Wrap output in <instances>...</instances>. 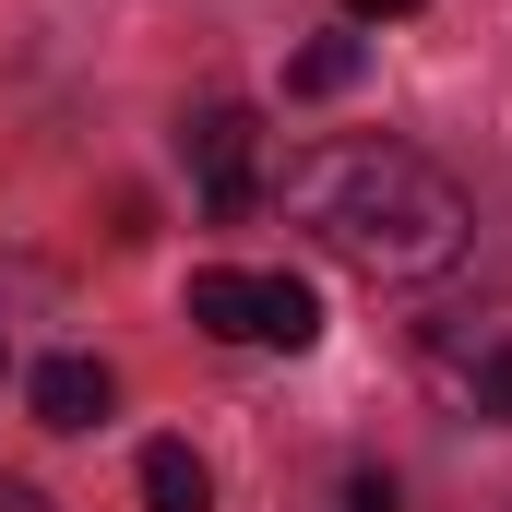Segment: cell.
<instances>
[{
	"label": "cell",
	"mask_w": 512,
	"mask_h": 512,
	"mask_svg": "<svg viewBox=\"0 0 512 512\" xmlns=\"http://www.w3.org/2000/svg\"><path fill=\"white\" fill-rule=\"evenodd\" d=\"M417 393L465 429L512 417V298H453L417 322Z\"/></svg>",
	"instance_id": "7a4b0ae2"
},
{
	"label": "cell",
	"mask_w": 512,
	"mask_h": 512,
	"mask_svg": "<svg viewBox=\"0 0 512 512\" xmlns=\"http://www.w3.org/2000/svg\"><path fill=\"white\" fill-rule=\"evenodd\" d=\"M191 322L203 334H227V346H322V298H310V274H239V262H203L191 274Z\"/></svg>",
	"instance_id": "3957f363"
},
{
	"label": "cell",
	"mask_w": 512,
	"mask_h": 512,
	"mask_svg": "<svg viewBox=\"0 0 512 512\" xmlns=\"http://www.w3.org/2000/svg\"><path fill=\"white\" fill-rule=\"evenodd\" d=\"M286 215L334 262H358L370 286H429L477 239V203L429 155H405V143H310L286 167Z\"/></svg>",
	"instance_id": "6da1fadb"
},
{
	"label": "cell",
	"mask_w": 512,
	"mask_h": 512,
	"mask_svg": "<svg viewBox=\"0 0 512 512\" xmlns=\"http://www.w3.org/2000/svg\"><path fill=\"white\" fill-rule=\"evenodd\" d=\"M191 179H203V203L239 227L262 203V120L239 108V96H215V108H191Z\"/></svg>",
	"instance_id": "277c9868"
},
{
	"label": "cell",
	"mask_w": 512,
	"mask_h": 512,
	"mask_svg": "<svg viewBox=\"0 0 512 512\" xmlns=\"http://www.w3.org/2000/svg\"><path fill=\"white\" fill-rule=\"evenodd\" d=\"M36 417H48V429H96V417H108V405H120V382H108V358H48V370H36Z\"/></svg>",
	"instance_id": "5b68a950"
},
{
	"label": "cell",
	"mask_w": 512,
	"mask_h": 512,
	"mask_svg": "<svg viewBox=\"0 0 512 512\" xmlns=\"http://www.w3.org/2000/svg\"><path fill=\"white\" fill-rule=\"evenodd\" d=\"M0 512H48V489H24V477H0Z\"/></svg>",
	"instance_id": "30bf717a"
},
{
	"label": "cell",
	"mask_w": 512,
	"mask_h": 512,
	"mask_svg": "<svg viewBox=\"0 0 512 512\" xmlns=\"http://www.w3.org/2000/svg\"><path fill=\"white\" fill-rule=\"evenodd\" d=\"M334 512H393V477H370V465H358V477L334 489Z\"/></svg>",
	"instance_id": "ba28073f"
},
{
	"label": "cell",
	"mask_w": 512,
	"mask_h": 512,
	"mask_svg": "<svg viewBox=\"0 0 512 512\" xmlns=\"http://www.w3.org/2000/svg\"><path fill=\"white\" fill-rule=\"evenodd\" d=\"M0 370H12V334H0Z\"/></svg>",
	"instance_id": "8fae6325"
},
{
	"label": "cell",
	"mask_w": 512,
	"mask_h": 512,
	"mask_svg": "<svg viewBox=\"0 0 512 512\" xmlns=\"http://www.w3.org/2000/svg\"><path fill=\"white\" fill-rule=\"evenodd\" d=\"M143 512H215V465L191 441H143Z\"/></svg>",
	"instance_id": "8992f818"
},
{
	"label": "cell",
	"mask_w": 512,
	"mask_h": 512,
	"mask_svg": "<svg viewBox=\"0 0 512 512\" xmlns=\"http://www.w3.org/2000/svg\"><path fill=\"white\" fill-rule=\"evenodd\" d=\"M358 60H370L358 36H310V48L286 60V96H346V84H358Z\"/></svg>",
	"instance_id": "52a82bcc"
},
{
	"label": "cell",
	"mask_w": 512,
	"mask_h": 512,
	"mask_svg": "<svg viewBox=\"0 0 512 512\" xmlns=\"http://www.w3.org/2000/svg\"><path fill=\"white\" fill-rule=\"evenodd\" d=\"M358 24H405V12H429V0H346Z\"/></svg>",
	"instance_id": "9c48e42d"
}]
</instances>
